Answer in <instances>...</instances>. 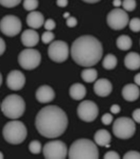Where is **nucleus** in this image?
<instances>
[{
    "label": "nucleus",
    "mask_w": 140,
    "mask_h": 159,
    "mask_svg": "<svg viewBox=\"0 0 140 159\" xmlns=\"http://www.w3.org/2000/svg\"><path fill=\"white\" fill-rule=\"evenodd\" d=\"M35 127L38 133L46 138H55L62 135L68 127L66 112L57 106L42 108L35 117Z\"/></svg>",
    "instance_id": "obj_1"
},
{
    "label": "nucleus",
    "mask_w": 140,
    "mask_h": 159,
    "mask_svg": "<svg viewBox=\"0 0 140 159\" xmlns=\"http://www.w3.org/2000/svg\"><path fill=\"white\" fill-rule=\"evenodd\" d=\"M71 55L74 61L82 67L94 66L102 58V44L93 35H82L74 41Z\"/></svg>",
    "instance_id": "obj_2"
},
{
    "label": "nucleus",
    "mask_w": 140,
    "mask_h": 159,
    "mask_svg": "<svg viewBox=\"0 0 140 159\" xmlns=\"http://www.w3.org/2000/svg\"><path fill=\"white\" fill-rule=\"evenodd\" d=\"M71 159H97L99 157V152L96 144L90 139L75 140L68 152Z\"/></svg>",
    "instance_id": "obj_3"
},
{
    "label": "nucleus",
    "mask_w": 140,
    "mask_h": 159,
    "mask_svg": "<svg viewBox=\"0 0 140 159\" xmlns=\"http://www.w3.org/2000/svg\"><path fill=\"white\" fill-rule=\"evenodd\" d=\"M26 104L24 99L17 94H10L5 97L1 104V111L10 119L20 118L25 112Z\"/></svg>",
    "instance_id": "obj_4"
},
{
    "label": "nucleus",
    "mask_w": 140,
    "mask_h": 159,
    "mask_svg": "<svg viewBox=\"0 0 140 159\" xmlns=\"http://www.w3.org/2000/svg\"><path fill=\"white\" fill-rule=\"evenodd\" d=\"M3 137L11 145H18L27 137V128L21 121L8 122L3 128Z\"/></svg>",
    "instance_id": "obj_5"
},
{
    "label": "nucleus",
    "mask_w": 140,
    "mask_h": 159,
    "mask_svg": "<svg viewBox=\"0 0 140 159\" xmlns=\"http://www.w3.org/2000/svg\"><path fill=\"white\" fill-rule=\"evenodd\" d=\"M135 123L129 117L117 118L113 126V133L119 139H129L135 134Z\"/></svg>",
    "instance_id": "obj_6"
},
{
    "label": "nucleus",
    "mask_w": 140,
    "mask_h": 159,
    "mask_svg": "<svg viewBox=\"0 0 140 159\" xmlns=\"http://www.w3.org/2000/svg\"><path fill=\"white\" fill-rule=\"evenodd\" d=\"M43 154L47 159H65L68 155V149L64 142L53 140L45 144Z\"/></svg>",
    "instance_id": "obj_7"
},
{
    "label": "nucleus",
    "mask_w": 140,
    "mask_h": 159,
    "mask_svg": "<svg viewBox=\"0 0 140 159\" xmlns=\"http://www.w3.org/2000/svg\"><path fill=\"white\" fill-rule=\"evenodd\" d=\"M41 62V54L37 50L26 49L18 55V63L25 70H34L39 66Z\"/></svg>",
    "instance_id": "obj_8"
},
{
    "label": "nucleus",
    "mask_w": 140,
    "mask_h": 159,
    "mask_svg": "<svg viewBox=\"0 0 140 159\" xmlns=\"http://www.w3.org/2000/svg\"><path fill=\"white\" fill-rule=\"evenodd\" d=\"M107 23L115 31H120L129 24V16L126 11L116 8L111 10L107 16Z\"/></svg>",
    "instance_id": "obj_9"
},
{
    "label": "nucleus",
    "mask_w": 140,
    "mask_h": 159,
    "mask_svg": "<svg viewBox=\"0 0 140 159\" xmlns=\"http://www.w3.org/2000/svg\"><path fill=\"white\" fill-rule=\"evenodd\" d=\"M22 29V24L20 19L16 16H5L0 20V32L7 36L17 35Z\"/></svg>",
    "instance_id": "obj_10"
},
{
    "label": "nucleus",
    "mask_w": 140,
    "mask_h": 159,
    "mask_svg": "<svg viewBox=\"0 0 140 159\" xmlns=\"http://www.w3.org/2000/svg\"><path fill=\"white\" fill-rule=\"evenodd\" d=\"M48 55L50 58L56 62L62 63L69 57V46L65 41L56 40L51 43L48 49Z\"/></svg>",
    "instance_id": "obj_11"
},
{
    "label": "nucleus",
    "mask_w": 140,
    "mask_h": 159,
    "mask_svg": "<svg viewBox=\"0 0 140 159\" xmlns=\"http://www.w3.org/2000/svg\"><path fill=\"white\" fill-rule=\"evenodd\" d=\"M98 112L99 110L97 105L90 100L82 101L77 107V115L84 122H93L98 116Z\"/></svg>",
    "instance_id": "obj_12"
},
{
    "label": "nucleus",
    "mask_w": 140,
    "mask_h": 159,
    "mask_svg": "<svg viewBox=\"0 0 140 159\" xmlns=\"http://www.w3.org/2000/svg\"><path fill=\"white\" fill-rule=\"evenodd\" d=\"M6 83L9 89L12 91H19L25 86L26 78L22 71L15 70H11L8 75Z\"/></svg>",
    "instance_id": "obj_13"
},
{
    "label": "nucleus",
    "mask_w": 140,
    "mask_h": 159,
    "mask_svg": "<svg viewBox=\"0 0 140 159\" xmlns=\"http://www.w3.org/2000/svg\"><path fill=\"white\" fill-rule=\"evenodd\" d=\"M35 97L38 102L44 104V103L52 102L55 97V93H54V91L52 90V87H50L48 85H43L37 89Z\"/></svg>",
    "instance_id": "obj_14"
},
{
    "label": "nucleus",
    "mask_w": 140,
    "mask_h": 159,
    "mask_svg": "<svg viewBox=\"0 0 140 159\" xmlns=\"http://www.w3.org/2000/svg\"><path fill=\"white\" fill-rule=\"evenodd\" d=\"M93 91L96 95L100 97H106L110 95L113 91V85L108 79H98L93 85Z\"/></svg>",
    "instance_id": "obj_15"
},
{
    "label": "nucleus",
    "mask_w": 140,
    "mask_h": 159,
    "mask_svg": "<svg viewBox=\"0 0 140 159\" xmlns=\"http://www.w3.org/2000/svg\"><path fill=\"white\" fill-rule=\"evenodd\" d=\"M22 44L28 48H33L39 42V34L34 30H25L21 34Z\"/></svg>",
    "instance_id": "obj_16"
},
{
    "label": "nucleus",
    "mask_w": 140,
    "mask_h": 159,
    "mask_svg": "<svg viewBox=\"0 0 140 159\" xmlns=\"http://www.w3.org/2000/svg\"><path fill=\"white\" fill-rule=\"evenodd\" d=\"M140 95V91L138 86L135 84H127L122 89V96L126 101L133 102L137 100Z\"/></svg>",
    "instance_id": "obj_17"
},
{
    "label": "nucleus",
    "mask_w": 140,
    "mask_h": 159,
    "mask_svg": "<svg viewBox=\"0 0 140 159\" xmlns=\"http://www.w3.org/2000/svg\"><path fill=\"white\" fill-rule=\"evenodd\" d=\"M27 24L32 29H39L43 26L45 20H44V16L39 11H33L27 16Z\"/></svg>",
    "instance_id": "obj_18"
},
{
    "label": "nucleus",
    "mask_w": 140,
    "mask_h": 159,
    "mask_svg": "<svg viewBox=\"0 0 140 159\" xmlns=\"http://www.w3.org/2000/svg\"><path fill=\"white\" fill-rule=\"evenodd\" d=\"M124 64L131 70H138L140 68V54L134 52L128 53L124 58Z\"/></svg>",
    "instance_id": "obj_19"
},
{
    "label": "nucleus",
    "mask_w": 140,
    "mask_h": 159,
    "mask_svg": "<svg viewBox=\"0 0 140 159\" xmlns=\"http://www.w3.org/2000/svg\"><path fill=\"white\" fill-rule=\"evenodd\" d=\"M111 140V134L107 129H98L94 134V142L96 145L102 146V147H109Z\"/></svg>",
    "instance_id": "obj_20"
},
{
    "label": "nucleus",
    "mask_w": 140,
    "mask_h": 159,
    "mask_svg": "<svg viewBox=\"0 0 140 159\" xmlns=\"http://www.w3.org/2000/svg\"><path fill=\"white\" fill-rule=\"evenodd\" d=\"M70 96L75 100H81L85 97L87 90L85 88V86L80 84V83H75L71 86L70 88Z\"/></svg>",
    "instance_id": "obj_21"
},
{
    "label": "nucleus",
    "mask_w": 140,
    "mask_h": 159,
    "mask_svg": "<svg viewBox=\"0 0 140 159\" xmlns=\"http://www.w3.org/2000/svg\"><path fill=\"white\" fill-rule=\"evenodd\" d=\"M133 41L130 36L128 35H120L116 39V46L121 51H128L132 48Z\"/></svg>",
    "instance_id": "obj_22"
},
{
    "label": "nucleus",
    "mask_w": 140,
    "mask_h": 159,
    "mask_svg": "<svg viewBox=\"0 0 140 159\" xmlns=\"http://www.w3.org/2000/svg\"><path fill=\"white\" fill-rule=\"evenodd\" d=\"M81 77L87 83H93L97 78V70L95 69H85L82 70Z\"/></svg>",
    "instance_id": "obj_23"
},
{
    "label": "nucleus",
    "mask_w": 140,
    "mask_h": 159,
    "mask_svg": "<svg viewBox=\"0 0 140 159\" xmlns=\"http://www.w3.org/2000/svg\"><path fill=\"white\" fill-rule=\"evenodd\" d=\"M117 65V58L115 55L109 53L104 57V60L102 63V66L106 70H114Z\"/></svg>",
    "instance_id": "obj_24"
},
{
    "label": "nucleus",
    "mask_w": 140,
    "mask_h": 159,
    "mask_svg": "<svg viewBox=\"0 0 140 159\" xmlns=\"http://www.w3.org/2000/svg\"><path fill=\"white\" fill-rule=\"evenodd\" d=\"M38 7V0H24L23 8L26 11H33Z\"/></svg>",
    "instance_id": "obj_25"
},
{
    "label": "nucleus",
    "mask_w": 140,
    "mask_h": 159,
    "mask_svg": "<svg viewBox=\"0 0 140 159\" xmlns=\"http://www.w3.org/2000/svg\"><path fill=\"white\" fill-rule=\"evenodd\" d=\"M29 150L32 153L34 154H38L41 152L42 150V146H41V143L38 140H34L29 144Z\"/></svg>",
    "instance_id": "obj_26"
},
{
    "label": "nucleus",
    "mask_w": 140,
    "mask_h": 159,
    "mask_svg": "<svg viewBox=\"0 0 140 159\" xmlns=\"http://www.w3.org/2000/svg\"><path fill=\"white\" fill-rule=\"evenodd\" d=\"M122 7L124 8V11H133L136 8V1L135 0H123Z\"/></svg>",
    "instance_id": "obj_27"
},
{
    "label": "nucleus",
    "mask_w": 140,
    "mask_h": 159,
    "mask_svg": "<svg viewBox=\"0 0 140 159\" xmlns=\"http://www.w3.org/2000/svg\"><path fill=\"white\" fill-rule=\"evenodd\" d=\"M129 27L131 31L133 33H138L140 32V18H133L131 21H129Z\"/></svg>",
    "instance_id": "obj_28"
},
{
    "label": "nucleus",
    "mask_w": 140,
    "mask_h": 159,
    "mask_svg": "<svg viewBox=\"0 0 140 159\" xmlns=\"http://www.w3.org/2000/svg\"><path fill=\"white\" fill-rule=\"evenodd\" d=\"M21 0H0V5L5 8H13L19 5Z\"/></svg>",
    "instance_id": "obj_29"
},
{
    "label": "nucleus",
    "mask_w": 140,
    "mask_h": 159,
    "mask_svg": "<svg viewBox=\"0 0 140 159\" xmlns=\"http://www.w3.org/2000/svg\"><path fill=\"white\" fill-rule=\"evenodd\" d=\"M53 39H54V34L52 33L51 31H47V32L43 33V34L41 36V40L44 44H49V43H51Z\"/></svg>",
    "instance_id": "obj_30"
},
{
    "label": "nucleus",
    "mask_w": 140,
    "mask_h": 159,
    "mask_svg": "<svg viewBox=\"0 0 140 159\" xmlns=\"http://www.w3.org/2000/svg\"><path fill=\"white\" fill-rule=\"evenodd\" d=\"M123 157L124 159H140V152L136 151H130L127 153H125Z\"/></svg>",
    "instance_id": "obj_31"
},
{
    "label": "nucleus",
    "mask_w": 140,
    "mask_h": 159,
    "mask_svg": "<svg viewBox=\"0 0 140 159\" xmlns=\"http://www.w3.org/2000/svg\"><path fill=\"white\" fill-rule=\"evenodd\" d=\"M113 120H114V117L111 113H105L101 117V121L104 125H110L111 122H113Z\"/></svg>",
    "instance_id": "obj_32"
},
{
    "label": "nucleus",
    "mask_w": 140,
    "mask_h": 159,
    "mask_svg": "<svg viewBox=\"0 0 140 159\" xmlns=\"http://www.w3.org/2000/svg\"><path fill=\"white\" fill-rule=\"evenodd\" d=\"M44 27L47 31H52L53 29L55 28V22L52 20V19H47L45 22H44Z\"/></svg>",
    "instance_id": "obj_33"
},
{
    "label": "nucleus",
    "mask_w": 140,
    "mask_h": 159,
    "mask_svg": "<svg viewBox=\"0 0 140 159\" xmlns=\"http://www.w3.org/2000/svg\"><path fill=\"white\" fill-rule=\"evenodd\" d=\"M119 154L116 152H115V151H111V152H106V154L104 155V158L105 159H119Z\"/></svg>",
    "instance_id": "obj_34"
},
{
    "label": "nucleus",
    "mask_w": 140,
    "mask_h": 159,
    "mask_svg": "<svg viewBox=\"0 0 140 159\" xmlns=\"http://www.w3.org/2000/svg\"><path fill=\"white\" fill-rule=\"evenodd\" d=\"M67 26L68 27H70V28H74V27H75L76 25H77V20H76V18L75 17H74V16H69L68 18H67Z\"/></svg>",
    "instance_id": "obj_35"
},
{
    "label": "nucleus",
    "mask_w": 140,
    "mask_h": 159,
    "mask_svg": "<svg viewBox=\"0 0 140 159\" xmlns=\"http://www.w3.org/2000/svg\"><path fill=\"white\" fill-rule=\"evenodd\" d=\"M133 118L134 122L140 124V109H136L133 111Z\"/></svg>",
    "instance_id": "obj_36"
},
{
    "label": "nucleus",
    "mask_w": 140,
    "mask_h": 159,
    "mask_svg": "<svg viewBox=\"0 0 140 159\" xmlns=\"http://www.w3.org/2000/svg\"><path fill=\"white\" fill-rule=\"evenodd\" d=\"M6 50V44H5V41L0 37V56H1L4 52Z\"/></svg>",
    "instance_id": "obj_37"
},
{
    "label": "nucleus",
    "mask_w": 140,
    "mask_h": 159,
    "mask_svg": "<svg viewBox=\"0 0 140 159\" xmlns=\"http://www.w3.org/2000/svg\"><path fill=\"white\" fill-rule=\"evenodd\" d=\"M120 111H121V109H120V106L119 105L115 104V105H113V106L111 107V113H114V114L119 113Z\"/></svg>",
    "instance_id": "obj_38"
},
{
    "label": "nucleus",
    "mask_w": 140,
    "mask_h": 159,
    "mask_svg": "<svg viewBox=\"0 0 140 159\" xmlns=\"http://www.w3.org/2000/svg\"><path fill=\"white\" fill-rule=\"evenodd\" d=\"M56 4L58 7L64 8L68 5V0H56Z\"/></svg>",
    "instance_id": "obj_39"
},
{
    "label": "nucleus",
    "mask_w": 140,
    "mask_h": 159,
    "mask_svg": "<svg viewBox=\"0 0 140 159\" xmlns=\"http://www.w3.org/2000/svg\"><path fill=\"white\" fill-rule=\"evenodd\" d=\"M113 5H114V7L118 8V7H120L122 5V1H121V0H114Z\"/></svg>",
    "instance_id": "obj_40"
},
{
    "label": "nucleus",
    "mask_w": 140,
    "mask_h": 159,
    "mask_svg": "<svg viewBox=\"0 0 140 159\" xmlns=\"http://www.w3.org/2000/svg\"><path fill=\"white\" fill-rule=\"evenodd\" d=\"M134 83H135L137 86H140V73L137 74V75L134 76Z\"/></svg>",
    "instance_id": "obj_41"
},
{
    "label": "nucleus",
    "mask_w": 140,
    "mask_h": 159,
    "mask_svg": "<svg viewBox=\"0 0 140 159\" xmlns=\"http://www.w3.org/2000/svg\"><path fill=\"white\" fill-rule=\"evenodd\" d=\"M84 2H86V3H90V4H93V3H97V2H99L100 0H83Z\"/></svg>",
    "instance_id": "obj_42"
},
{
    "label": "nucleus",
    "mask_w": 140,
    "mask_h": 159,
    "mask_svg": "<svg viewBox=\"0 0 140 159\" xmlns=\"http://www.w3.org/2000/svg\"><path fill=\"white\" fill-rule=\"evenodd\" d=\"M69 16H70V13H69V12H65V13H64V17H65V18H68Z\"/></svg>",
    "instance_id": "obj_43"
},
{
    "label": "nucleus",
    "mask_w": 140,
    "mask_h": 159,
    "mask_svg": "<svg viewBox=\"0 0 140 159\" xmlns=\"http://www.w3.org/2000/svg\"><path fill=\"white\" fill-rule=\"evenodd\" d=\"M1 84H2V75L0 73V86H1Z\"/></svg>",
    "instance_id": "obj_44"
},
{
    "label": "nucleus",
    "mask_w": 140,
    "mask_h": 159,
    "mask_svg": "<svg viewBox=\"0 0 140 159\" xmlns=\"http://www.w3.org/2000/svg\"><path fill=\"white\" fill-rule=\"evenodd\" d=\"M3 158H4V155L1 152H0V159H3Z\"/></svg>",
    "instance_id": "obj_45"
}]
</instances>
